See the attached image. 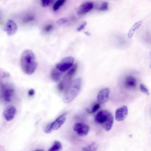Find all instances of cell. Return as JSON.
<instances>
[{
	"label": "cell",
	"mask_w": 151,
	"mask_h": 151,
	"mask_svg": "<svg viewBox=\"0 0 151 151\" xmlns=\"http://www.w3.org/2000/svg\"><path fill=\"white\" fill-rule=\"evenodd\" d=\"M143 22V20H140L132 25L128 33V36L129 38H131L132 37L135 31L139 28Z\"/></svg>",
	"instance_id": "obj_15"
},
{
	"label": "cell",
	"mask_w": 151,
	"mask_h": 151,
	"mask_svg": "<svg viewBox=\"0 0 151 151\" xmlns=\"http://www.w3.org/2000/svg\"><path fill=\"white\" fill-rule=\"evenodd\" d=\"M53 1V0H41V5L43 7H47L51 4Z\"/></svg>",
	"instance_id": "obj_20"
},
{
	"label": "cell",
	"mask_w": 151,
	"mask_h": 151,
	"mask_svg": "<svg viewBox=\"0 0 151 151\" xmlns=\"http://www.w3.org/2000/svg\"><path fill=\"white\" fill-rule=\"evenodd\" d=\"M141 91L147 95H149L150 93L146 87L143 84H141L139 86Z\"/></svg>",
	"instance_id": "obj_21"
},
{
	"label": "cell",
	"mask_w": 151,
	"mask_h": 151,
	"mask_svg": "<svg viewBox=\"0 0 151 151\" xmlns=\"http://www.w3.org/2000/svg\"><path fill=\"white\" fill-rule=\"evenodd\" d=\"M124 83L127 87L132 88L136 87L137 85V80L134 77L132 76H128L126 77Z\"/></svg>",
	"instance_id": "obj_13"
},
{
	"label": "cell",
	"mask_w": 151,
	"mask_h": 151,
	"mask_svg": "<svg viewBox=\"0 0 151 151\" xmlns=\"http://www.w3.org/2000/svg\"><path fill=\"white\" fill-rule=\"evenodd\" d=\"M110 91L107 88H103L101 90L98 94L97 99L99 103L104 104L106 103L109 98Z\"/></svg>",
	"instance_id": "obj_11"
},
{
	"label": "cell",
	"mask_w": 151,
	"mask_h": 151,
	"mask_svg": "<svg viewBox=\"0 0 151 151\" xmlns=\"http://www.w3.org/2000/svg\"><path fill=\"white\" fill-rule=\"evenodd\" d=\"M99 147V144L96 142H93L86 147L83 148L84 151H95Z\"/></svg>",
	"instance_id": "obj_17"
},
{
	"label": "cell",
	"mask_w": 151,
	"mask_h": 151,
	"mask_svg": "<svg viewBox=\"0 0 151 151\" xmlns=\"http://www.w3.org/2000/svg\"><path fill=\"white\" fill-rule=\"evenodd\" d=\"M62 145L61 143L59 141H55L52 146L50 148L49 151H58L61 150L62 148Z\"/></svg>",
	"instance_id": "obj_16"
},
{
	"label": "cell",
	"mask_w": 151,
	"mask_h": 151,
	"mask_svg": "<svg viewBox=\"0 0 151 151\" xmlns=\"http://www.w3.org/2000/svg\"><path fill=\"white\" fill-rule=\"evenodd\" d=\"M93 6V4L92 2H88L84 3L79 7L77 13L79 15L85 14L91 10Z\"/></svg>",
	"instance_id": "obj_12"
},
{
	"label": "cell",
	"mask_w": 151,
	"mask_h": 151,
	"mask_svg": "<svg viewBox=\"0 0 151 151\" xmlns=\"http://www.w3.org/2000/svg\"><path fill=\"white\" fill-rule=\"evenodd\" d=\"M35 93V91L33 89H30L28 92V94L29 96H33Z\"/></svg>",
	"instance_id": "obj_27"
},
{
	"label": "cell",
	"mask_w": 151,
	"mask_h": 151,
	"mask_svg": "<svg viewBox=\"0 0 151 151\" xmlns=\"http://www.w3.org/2000/svg\"><path fill=\"white\" fill-rule=\"evenodd\" d=\"M67 21V19L66 18H63L58 20L56 22V23L58 25H61L65 23Z\"/></svg>",
	"instance_id": "obj_24"
},
{
	"label": "cell",
	"mask_w": 151,
	"mask_h": 151,
	"mask_svg": "<svg viewBox=\"0 0 151 151\" xmlns=\"http://www.w3.org/2000/svg\"><path fill=\"white\" fill-rule=\"evenodd\" d=\"M108 3L107 2H104L101 5V6L98 9L101 11H105L108 9Z\"/></svg>",
	"instance_id": "obj_22"
},
{
	"label": "cell",
	"mask_w": 151,
	"mask_h": 151,
	"mask_svg": "<svg viewBox=\"0 0 151 151\" xmlns=\"http://www.w3.org/2000/svg\"><path fill=\"white\" fill-rule=\"evenodd\" d=\"M20 65L23 71L27 75L33 73L37 66L35 55L30 50H27L22 53L20 59Z\"/></svg>",
	"instance_id": "obj_1"
},
{
	"label": "cell",
	"mask_w": 151,
	"mask_h": 151,
	"mask_svg": "<svg viewBox=\"0 0 151 151\" xmlns=\"http://www.w3.org/2000/svg\"><path fill=\"white\" fill-rule=\"evenodd\" d=\"M17 112L16 107L10 105L4 109L3 114L5 119L7 121H9L14 118Z\"/></svg>",
	"instance_id": "obj_8"
},
{
	"label": "cell",
	"mask_w": 151,
	"mask_h": 151,
	"mask_svg": "<svg viewBox=\"0 0 151 151\" xmlns=\"http://www.w3.org/2000/svg\"><path fill=\"white\" fill-rule=\"evenodd\" d=\"M63 74V73L60 71L55 67L51 71L50 76L53 81L56 82L60 80Z\"/></svg>",
	"instance_id": "obj_14"
},
{
	"label": "cell",
	"mask_w": 151,
	"mask_h": 151,
	"mask_svg": "<svg viewBox=\"0 0 151 151\" xmlns=\"http://www.w3.org/2000/svg\"><path fill=\"white\" fill-rule=\"evenodd\" d=\"M74 61V59L73 57H66L57 64L55 67L63 73L73 66Z\"/></svg>",
	"instance_id": "obj_4"
},
{
	"label": "cell",
	"mask_w": 151,
	"mask_h": 151,
	"mask_svg": "<svg viewBox=\"0 0 151 151\" xmlns=\"http://www.w3.org/2000/svg\"><path fill=\"white\" fill-rule=\"evenodd\" d=\"M73 130L79 136H83L87 135L90 130L89 126L83 122H77L73 127Z\"/></svg>",
	"instance_id": "obj_6"
},
{
	"label": "cell",
	"mask_w": 151,
	"mask_h": 151,
	"mask_svg": "<svg viewBox=\"0 0 151 151\" xmlns=\"http://www.w3.org/2000/svg\"><path fill=\"white\" fill-rule=\"evenodd\" d=\"M67 112H65L59 116L51 123V127L52 131L59 129L64 123L66 120Z\"/></svg>",
	"instance_id": "obj_10"
},
{
	"label": "cell",
	"mask_w": 151,
	"mask_h": 151,
	"mask_svg": "<svg viewBox=\"0 0 151 151\" xmlns=\"http://www.w3.org/2000/svg\"><path fill=\"white\" fill-rule=\"evenodd\" d=\"M66 0H58L54 4L53 9L54 11L57 10L65 2Z\"/></svg>",
	"instance_id": "obj_18"
},
{
	"label": "cell",
	"mask_w": 151,
	"mask_h": 151,
	"mask_svg": "<svg viewBox=\"0 0 151 151\" xmlns=\"http://www.w3.org/2000/svg\"><path fill=\"white\" fill-rule=\"evenodd\" d=\"M53 28L52 26L51 25H48L46 26L44 29V31L46 32H50Z\"/></svg>",
	"instance_id": "obj_26"
},
{
	"label": "cell",
	"mask_w": 151,
	"mask_h": 151,
	"mask_svg": "<svg viewBox=\"0 0 151 151\" xmlns=\"http://www.w3.org/2000/svg\"><path fill=\"white\" fill-rule=\"evenodd\" d=\"M84 33L87 36H90L91 35V33L89 32L88 31H86L84 32Z\"/></svg>",
	"instance_id": "obj_28"
},
{
	"label": "cell",
	"mask_w": 151,
	"mask_h": 151,
	"mask_svg": "<svg viewBox=\"0 0 151 151\" xmlns=\"http://www.w3.org/2000/svg\"><path fill=\"white\" fill-rule=\"evenodd\" d=\"M1 87L3 99L6 102H9L11 101L14 94V88L11 86L6 83L2 84Z\"/></svg>",
	"instance_id": "obj_5"
},
{
	"label": "cell",
	"mask_w": 151,
	"mask_h": 151,
	"mask_svg": "<svg viewBox=\"0 0 151 151\" xmlns=\"http://www.w3.org/2000/svg\"><path fill=\"white\" fill-rule=\"evenodd\" d=\"M86 22H85L77 29V30L78 32H80L84 30L86 26Z\"/></svg>",
	"instance_id": "obj_25"
},
{
	"label": "cell",
	"mask_w": 151,
	"mask_h": 151,
	"mask_svg": "<svg viewBox=\"0 0 151 151\" xmlns=\"http://www.w3.org/2000/svg\"><path fill=\"white\" fill-rule=\"evenodd\" d=\"M81 84V81L80 78L72 81L63 97V100L65 103L70 102L77 96L80 91Z\"/></svg>",
	"instance_id": "obj_3"
},
{
	"label": "cell",
	"mask_w": 151,
	"mask_h": 151,
	"mask_svg": "<svg viewBox=\"0 0 151 151\" xmlns=\"http://www.w3.org/2000/svg\"><path fill=\"white\" fill-rule=\"evenodd\" d=\"M128 113V109L126 106L121 107L115 111V119L118 122L123 121L127 116Z\"/></svg>",
	"instance_id": "obj_9"
},
{
	"label": "cell",
	"mask_w": 151,
	"mask_h": 151,
	"mask_svg": "<svg viewBox=\"0 0 151 151\" xmlns=\"http://www.w3.org/2000/svg\"><path fill=\"white\" fill-rule=\"evenodd\" d=\"M94 120L107 132L111 129L114 120L112 114L109 111L104 110L98 112L95 115Z\"/></svg>",
	"instance_id": "obj_2"
},
{
	"label": "cell",
	"mask_w": 151,
	"mask_h": 151,
	"mask_svg": "<svg viewBox=\"0 0 151 151\" xmlns=\"http://www.w3.org/2000/svg\"><path fill=\"white\" fill-rule=\"evenodd\" d=\"M100 104L99 103L95 104L92 107L91 110L88 111V113H93L96 111L100 107Z\"/></svg>",
	"instance_id": "obj_19"
},
{
	"label": "cell",
	"mask_w": 151,
	"mask_h": 151,
	"mask_svg": "<svg viewBox=\"0 0 151 151\" xmlns=\"http://www.w3.org/2000/svg\"><path fill=\"white\" fill-rule=\"evenodd\" d=\"M17 27L15 22L12 20H9L4 26V29L9 36L14 35L17 30Z\"/></svg>",
	"instance_id": "obj_7"
},
{
	"label": "cell",
	"mask_w": 151,
	"mask_h": 151,
	"mask_svg": "<svg viewBox=\"0 0 151 151\" xmlns=\"http://www.w3.org/2000/svg\"><path fill=\"white\" fill-rule=\"evenodd\" d=\"M52 131L51 127V123L47 125L45 127L44 129L45 132L47 134L51 133Z\"/></svg>",
	"instance_id": "obj_23"
}]
</instances>
